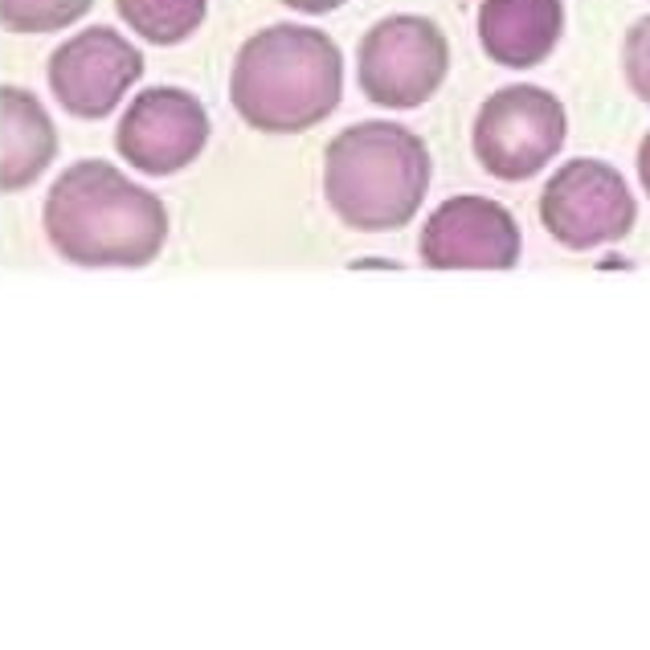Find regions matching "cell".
Instances as JSON below:
<instances>
[{"mask_svg":"<svg viewBox=\"0 0 650 650\" xmlns=\"http://www.w3.org/2000/svg\"><path fill=\"white\" fill-rule=\"evenodd\" d=\"M49 246L87 270L148 267L168 242V209L156 192L107 160L70 164L45 197Z\"/></svg>","mask_w":650,"mask_h":650,"instance_id":"6da1fadb","label":"cell"},{"mask_svg":"<svg viewBox=\"0 0 650 650\" xmlns=\"http://www.w3.org/2000/svg\"><path fill=\"white\" fill-rule=\"evenodd\" d=\"M344 94L340 45L324 30L270 25L237 49L229 103L254 132L295 135L324 123Z\"/></svg>","mask_w":650,"mask_h":650,"instance_id":"7a4b0ae2","label":"cell"},{"mask_svg":"<svg viewBox=\"0 0 650 650\" xmlns=\"http://www.w3.org/2000/svg\"><path fill=\"white\" fill-rule=\"evenodd\" d=\"M426 139L401 123H352L324 152V197L348 229L389 234L410 225L426 201Z\"/></svg>","mask_w":650,"mask_h":650,"instance_id":"3957f363","label":"cell"},{"mask_svg":"<svg viewBox=\"0 0 650 650\" xmlns=\"http://www.w3.org/2000/svg\"><path fill=\"white\" fill-rule=\"evenodd\" d=\"M564 135H569V115H564L561 99L545 87L516 82V87L495 90L479 107L471 148L483 172L516 184L557 160Z\"/></svg>","mask_w":650,"mask_h":650,"instance_id":"277c9868","label":"cell"},{"mask_svg":"<svg viewBox=\"0 0 650 650\" xmlns=\"http://www.w3.org/2000/svg\"><path fill=\"white\" fill-rule=\"evenodd\" d=\"M450 70L446 33L417 13L377 21L356 49V82L365 99L389 111H414L438 94Z\"/></svg>","mask_w":650,"mask_h":650,"instance_id":"5b68a950","label":"cell"},{"mask_svg":"<svg viewBox=\"0 0 650 650\" xmlns=\"http://www.w3.org/2000/svg\"><path fill=\"white\" fill-rule=\"evenodd\" d=\"M540 222L564 250H597L635 229L638 205L630 184L606 160H569L540 192Z\"/></svg>","mask_w":650,"mask_h":650,"instance_id":"8992f818","label":"cell"},{"mask_svg":"<svg viewBox=\"0 0 650 650\" xmlns=\"http://www.w3.org/2000/svg\"><path fill=\"white\" fill-rule=\"evenodd\" d=\"M144 75V54L111 25L66 37L45 61L49 90L75 119H107Z\"/></svg>","mask_w":650,"mask_h":650,"instance_id":"52a82bcc","label":"cell"},{"mask_svg":"<svg viewBox=\"0 0 650 650\" xmlns=\"http://www.w3.org/2000/svg\"><path fill=\"white\" fill-rule=\"evenodd\" d=\"M209 144L205 103L180 87L139 90L115 127L119 156L144 177H172L189 168Z\"/></svg>","mask_w":650,"mask_h":650,"instance_id":"ba28073f","label":"cell"},{"mask_svg":"<svg viewBox=\"0 0 650 650\" xmlns=\"http://www.w3.org/2000/svg\"><path fill=\"white\" fill-rule=\"evenodd\" d=\"M516 217L491 197H450L426 217L417 254L429 270H512L519 262Z\"/></svg>","mask_w":650,"mask_h":650,"instance_id":"9c48e42d","label":"cell"},{"mask_svg":"<svg viewBox=\"0 0 650 650\" xmlns=\"http://www.w3.org/2000/svg\"><path fill=\"white\" fill-rule=\"evenodd\" d=\"M564 33L561 0H483L479 42L495 66L533 70L557 49Z\"/></svg>","mask_w":650,"mask_h":650,"instance_id":"30bf717a","label":"cell"},{"mask_svg":"<svg viewBox=\"0 0 650 650\" xmlns=\"http://www.w3.org/2000/svg\"><path fill=\"white\" fill-rule=\"evenodd\" d=\"M54 119L25 87L0 90V189L21 192L54 164Z\"/></svg>","mask_w":650,"mask_h":650,"instance_id":"8fae6325","label":"cell"},{"mask_svg":"<svg viewBox=\"0 0 650 650\" xmlns=\"http://www.w3.org/2000/svg\"><path fill=\"white\" fill-rule=\"evenodd\" d=\"M127 30L152 45H180L205 25L209 0H115Z\"/></svg>","mask_w":650,"mask_h":650,"instance_id":"7c38bea8","label":"cell"},{"mask_svg":"<svg viewBox=\"0 0 650 650\" xmlns=\"http://www.w3.org/2000/svg\"><path fill=\"white\" fill-rule=\"evenodd\" d=\"M94 0H0L9 33H61L90 13Z\"/></svg>","mask_w":650,"mask_h":650,"instance_id":"4fadbf2b","label":"cell"},{"mask_svg":"<svg viewBox=\"0 0 650 650\" xmlns=\"http://www.w3.org/2000/svg\"><path fill=\"white\" fill-rule=\"evenodd\" d=\"M621 70H626L630 90H635L642 103H650V16L635 21L630 33H626V45H621Z\"/></svg>","mask_w":650,"mask_h":650,"instance_id":"5bb4252c","label":"cell"},{"mask_svg":"<svg viewBox=\"0 0 650 650\" xmlns=\"http://www.w3.org/2000/svg\"><path fill=\"white\" fill-rule=\"evenodd\" d=\"M287 9H295V13H311V16H324V13H336L344 0H282Z\"/></svg>","mask_w":650,"mask_h":650,"instance_id":"9a60e30c","label":"cell"},{"mask_svg":"<svg viewBox=\"0 0 650 650\" xmlns=\"http://www.w3.org/2000/svg\"><path fill=\"white\" fill-rule=\"evenodd\" d=\"M638 184H642V192L650 197V132L642 135V144H638Z\"/></svg>","mask_w":650,"mask_h":650,"instance_id":"2e32d148","label":"cell"}]
</instances>
